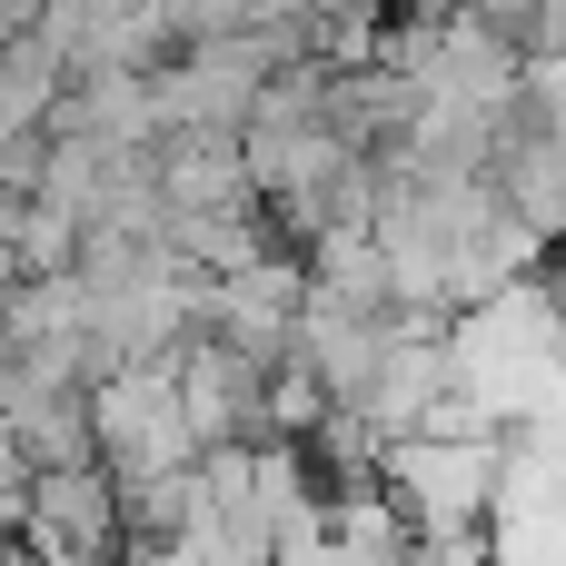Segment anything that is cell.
Listing matches in <instances>:
<instances>
[{
  "label": "cell",
  "instance_id": "cell-3",
  "mask_svg": "<svg viewBox=\"0 0 566 566\" xmlns=\"http://www.w3.org/2000/svg\"><path fill=\"white\" fill-rule=\"evenodd\" d=\"M398 566H488V537H408Z\"/></svg>",
  "mask_w": 566,
  "mask_h": 566
},
{
  "label": "cell",
  "instance_id": "cell-4",
  "mask_svg": "<svg viewBox=\"0 0 566 566\" xmlns=\"http://www.w3.org/2000/svg\"><path fill=\"white\" fill-rule=\"evenodd\" d=\"M10 557H20V527H10V517H0V566H10Z\"/></svg>",
  "mask_w": 566,
  "mask_h": 566
},
{
  "label": "cell",
  "instance_id": "cell-2",
  "mask_svg": "<svg viewBox=\"0 0 566 566\" xmlns=\"http://www.w3.org/2000/svg\"><path fill=\"white\" fill-rule=\"evenodd\" d=\"M169 378H179V408H189L199 458H209V448H269V438H279V408H269V378H279V368H269V358H249V348L189 328V348L169 358Z\"/></svg>",
  "mask_w": 566,
  "mask_h": 566
},
{
  "label": "cell",
  "instance_id": "cell-1",
  "mask_svg": "<svg viewBox=\"0 0 566 566\" xmlns=\"http://www.w3.org/2000/svg\"><path fill=\"white\" fill-rule=\"evenodd\" d=\"M497 478H507V438L488 428H428V438L378 448V488L408 517V537H488Z\"/></svg>",
  "mask_w": 566,
  "mask_h": 566
}]
</instances>
